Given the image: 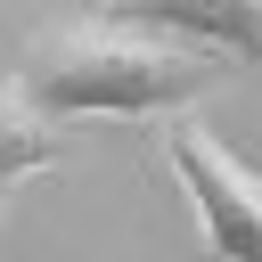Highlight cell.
Returning <instances> with one entry per match:
<instances>
[{"label":"cell","mask_w":262,"mask_h":262,"mask_svg":"<svg viewBox=\"0 0 262 262\" xmlns=\"http://www.w3.org/2000/svg\"><path fill=\"white\" fill-rule=\"evenodd\" d=\"M49 164H57V131L16 98V82H0V213H8V188L49 172Z\"/></svg>","instance_id":"obj_4"},{"label":"cell","mask_w":262,"mask_h":262,"mask_svg":"<svg viewBox=\"0 0 262 262\" xmlns=\"http://www.w3.org/2000/svg\"><path fill=\"white\" fill-rule=\"evenodd\" d=\"M164 156H172L180 196L196 213L205 262H262V172L237 147H221L205 123H172L164 131Z\"/></svg>","instance_id":"obj_2"},{"label":"cell","mask_w":262,"mask_h":262,"mask_svg":"<svg viewBox=\"0 0 262 262\" xmlns=\"http://www.w3.org/2000/svg\"><path fill=\"white\" fill-rule=\"evenodd\" d=\"M213 57L188 41H164L123 16H74L25 41V66L8 74L16 98L57 131V123H188V106L213 90Z\"/></svg>","instance_id":"obj_1"},{"label":"cell","mask_w":262,"mask_h":262,"mask_svg":"<svg viewBox=\"0 0 262 262\" xmlns=\"http://www.w3.org/2000/svg\"><path fill=\"white\" fill-rule=\"evenodd\" d=\"M106 16L147 25V33H164V41H188V49H205V57L262 66V0H115Z\"/></svg>","instance_id":"obj_3"}]
</instances>
